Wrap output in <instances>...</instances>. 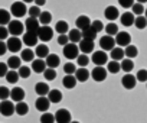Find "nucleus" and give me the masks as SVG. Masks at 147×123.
<instances>
[{
	"mask_svg": "<svg viewBox=\"0 0 147 123\" xmlns=\"http://www.w3.org/2000/svg\"><path fill=\"white\" fill-rule=\"evenodd\" d=\"M26 13H28V7H26V3L23 2H15L10 6V15L15 18H23Z\"/></svg>",
	"mask_w": 147,
	"mask_h": 123,
	"instance_id": "f257e3e1",
	"label": "nucleus"
},
{
	"mask_svg": "<svg viewBox=\"0 0 147 123\" xmlns=\"http://www.w3.org/2000/svg\"><path fill=\"white\" fill-rule=\"evenodd\" d=\"M7 31H9V33H10L12 36H19V35L23 33L25 25H23L20 20L15 19V20H10V23L7 25Z\"/></svg>",
	"mask_w": 147,
	"mask_h": 123,
	"instance_id": "f03ea898",
	"label": "nucleus"
},
{
	"mask_svg": "<svg viewBox=\"0 0 147 123\" xmlns=\"http://www.w3.org/2000/svg\"><path fill=\"white\" fill-rule=\"evenodd\" d=\"M78 51H80L78 45L77 43H72V42H69V43H66L63 46V55L68 59H77L78 58Z\"/></svg>",
	"mask_w": 147,
	"mask_h": 123,
	"instance_id": "7ed1b4c3",
	"label": "nucleus"
},
{
	"mask_svg": "<svg viewBox=\"0 0 147 123\" xmlns=\"http://www.w3.org/2000/svg\"><path fill=\"white\" fill-rule=\"evenodd\" d=\"M15 113V104L10 100H2L0 101V114L5 117H10Z\"/></svg>",
	"mask_w": 147,
	"mask_h": 123,
	"instance_id": "20e7f679",
	"label": "nucleus"
},
{
	"mask_svg": "<svg viewBox=\"0 0 147 123\" xmlns=\"http://www.w3.org/2000/svg\"><path fill=\"white\" fill-rule=\"evenodd\" d=\"M55 122L56 123H71L72 122L71 111L68 109H59L55 113Z\"/></svg>",
	"mask_w": 147,
	"mask_h": 123,
	"instance_id": "39448f33",
	"label": "nucleus"
},
{
	"mask_svg": "<svg viewBox=\"0 0 147 123\" xmlns=\"http://www.w3.org/2000/svg\"><path fill=\"white\" fill-rule=\"evenodd\" d=\"M91 61L98 65V67H102L104 64H107V61H108V55L105 54V51H95L91 56Z\"/></svg>",
	"mask_w": 147,
	"mask_h": 123,
	"instance_id": "423d86ee",
	"label": "nucleus"
},
{
	"mask_svg": "<svg viewBox=\"0 0 147 123\" xmlns=\"http://www.w3.org/2000/svg\"><path fill=\"white\" fill-rule=\"evenodd\" d=\"M22 43L23 42L18 36H10L7 39V42H6L7 51H10V52H19V51H22Z\"/></svg>",
	"mask_w": 147,
	"mask_h": 123,
	"instance_id": "0eeeda50",
	"label": "nucleus"
},
{
	"mask_svg": "<svg viewBox=\"0 0 147 123\" xmlns=\"http://www.w3.org/2000/svg\"><path fill=\"white\" fill-rule=\"evenodd\" d=\"M53 36V29L49 28V26H40L39 31H38V38L39 41L42 42H46V41H51Z\"/></svg>",
	"mask_w": 147,
	"mask_h": 123,
	"instance_id": "6e6552de",
	"label": "nucleus"
},
{
	"mask_svg": "<svg viewBox=\"0 0 147 123\" xmlns=\"http://www.w3.org/2000/svg\"><path fill=\"white\" fill-rule=\"evenodd\" d=\"M114 39H115V43H117L120 48H123V46H128L130 42H131V36H130L128 32H118V33L115 35Z\"/></svg>",
	"mask_w": 147,
	"mask_h": 123,
	"instance_id": "1a4fd4ad",
	"label": "nucleus"
},
{
	"mask_svg": "<svg viewBox=\"0 0 147 123\" xmlns=\"http://www.w3.org/2000/svg\"><path fill=\"white\" fill-rule=\"evenodd\" d=\"M107 70L105 68H102V67H95L92 71H91V77H92V80L94 81H97V83H101V81H104L105 78H107Z\"/></svg>",
	"mask_w": 147,
	"mask_h": 123,
	"instance_id": "9d476101",
	"label": "nucleus"
},
{
	"mask_svg": "<svg viewBox=\"0 0 147 123\" xmlns=\"http://www.w3.org/2000/svg\"><path fill=\"white\" fill-rule=\"evenodd\" d=\"M114 45H115V39H114L113 36L105 35V36H102V38L100 39V46H101L102 51H111V49L115 48Z\"/></svg>",
	"mask_w": 147,
	"mask_h": 123,
	"instance_id": "9b49d317",
	"label": "nucleus"
},
{
	"mask_svg": "<svg viewBox=\"0 0 147 123\" xmlns=\"http://www.w3.org/2000/svg\"><path fill=\"white\" fill-rule=\"evenodd\" d=\"M39 28H40V23H39L38 19H35V18H29V19H26V22H25V29H26V32L38 33Z\"/></svg>",
	"mask_w": 147,
	"mask_h": 123,
	"instance_id": "f8f14e48",
	"label": "nucleus"
},
{
	"mask_svg": "<svg viewBox=\"0 0 147 123\" xmlns=\"http://www.w3.org/2000/svg\"><path fill=\"white\" fill-rule=\"evenodd\" d=\"M38 41H39L38 33H32V32H25V33H23L22 42L26 43L28 46H35V45H38Z\"/></svg>",
	"mask_w": 147,
	"mask_h": 123,
	"instance_id": "ddd939ff",
	"label": "nucleus"
},
{
	"mask_svg": "<svg viewBox=\"0 0 147 123\" xmlns=\"http://www.w3.org/2000/svg\"><path fill=\"white\" fill-rule=\"evenodd\" d=\"M136 83H137V78H136V75H131V74H125V75L121 78V84H123V87L127 88V90L134 88V87H136Z\"/></svg>",
	"mask_w": 147,
	"mask_h": 123,
	"instance_id": "4468645a",
	"label": "nucleus"
},
{
	"mask_svg": "<svg viewBox=\"0 0 147 123\" xmlns=\"http://www.w3.org/2000/svg\"><path fill=\"white\" fill-rule=\"evenodd\" d=\"M51 106V101L46 96H42V97H38V100L35 101V107L39 110V111H48Z\"/></svg>",
	"mask_w": 147,
	"mask_h": 123,
	"instance_id": "2eb2a0df",
	"label": "nucleus"
},
{
	"mask_svg": "<svg viewBox=\"0 0 147 123\" xmlns=\"http://www.w3.org/2000/svg\"><path fill=\"white\" fill-rule=\"evenodd\" d=\"M104 16H105V19H108L110 22H114L115 19H118L120 12H118V9H117L115 6H108V7H105V10H104Z\"/></svg>",
	"mask_w": 147,
	"mask_h": 123,
	"instance_id": "dca6fc26",
	"label": "nucleus"
},
{
	"mask_svg": "<svg viewBox=\"0 0 147 123\" xmlns=\"http://www.w3.org/2000/svg\"><path fill=\"white\" fill-rule=\"evenodd\" d=\"M134 20H136V16L133 15V12H124L120 16V22L123 26H131L134 25Z\"/></svg>",
	"mask_w": 147,
	"mask_h": 123,
	"instance_id": "f3484780",
	"label": "nucleus"
},
{
	"mask_svg": "<svg viewBox=\"0 0 147 123\" xmlns=\"http://www.w3.org/2000/svg\"><path fill=\"white\" fill-rule=\"evenodd\" d=\"M75 25H77V29L84 31V29H87V28H90V26H91V20H90V18H88V16L81 15V16H78V18H77Z\"/></svg>",
	"mask_w": 147,
	"mask_h": 123,
	"instance_id": "a211bd4d",
	"label": "nucleus"
},
{
	"mask_svg": "<svg viewBox=\"0 0 147 123\" xmlns=\"http://www.w3.org/2000/svg\"><path fill=\"white\" fill-rule=\"evenodd\" d=\"M10 99L15 100L16 103L23 101V99H25V90H23L22 87H15V88H12V90H10Z\"/></svg>",
	"mask_w": 147,
	"mask_h": 123,
	"instance_id": "6ab92c4d",
	"label": "nucleus"
},
{
	"mask_svg": "<svg viewBox=\"0 0 147 123\" xmlns=\"http://www.w3.org/2000/svg\"><path fill=\"white\" fill-rule=\"evenodd\" d=\"M75 78H77V81H80V83H85L88 78H90V71L85 68V67H81V68H77V71H75Z\"/></svg>",
	"mask_w": 147,
	"mask_h": 123,
	"instance_id": "aec40b11",
	"label": "nucleus"
},
{
	"mask_svg": "<svg viewBox=\"0 0 147 123\" xmlns=\"http://www.w3.org/2000/svg\"><path fill=\"white\" fill-rule=\"evenodd\" d=\"M78 48L81 52L84 54H90L94 51V41H88V39H82L80 43H78Z\"/></svg>",
	"mask_w": 147,
	"mask_h": 123,
	"instance_id": "412c9836",
	"label": "nucleus"
},
{
	"mask_svg": "<svg viewBox=\"0 0 147 123\" xmlns=\"http://www.w3.org/2000/svg\"><path fill=\"white\" fill-rule=\"evenodd\" d=\"M45 63H46V67H48V68H53V70H55V68L61 64V59H59V56H58L56 54H49V55L46 56Z\"/></svg>",
	"mask_w": 147,
	"mask_h": 123,
	"instance_id": "4be33fe9",
	"label": "nucleus"
},
{
	"mask_svg": "<svg viewBox=\"0 0 147 123\" xmlns=\"http://www.w3.org/2000/svg\"><path fill=\"white\" fill-rule=\"evenodd\" d=\"M32 70H33L36 74H40V73H43V71L46 70V63H45L43 59H40V58L33 59V61H32Z\"/></svg>",
	"mask_w": 147,
	"mask_h": 123,
	"instance_id": "5701e85b",
	"label": "nucleus"
},
{
	"mask_svg": "<svg viewBox=\"0 0 147 123\" xmlns=\"http://www.w3.org/2000/svg\"><path fill=\"white\" fill-rule=\"evenodd\" d=\"M68 38H69V42L77 43V42H81V41H82V33H81V31H78V29H69Z\"/></svg>",
	"mask_w": 147,
	"mask_h": 123,
	"instance_id": "b1692460",
	"label": "nucleus"
},
{
	"mask_svg": "<svg viewBox=\"0 0 147 123\" xmlns=\"http://www.w3.org/2000/svg\"><path fill=\"white\" fill-rule=\"evenodd\" d=\"M35 91H36V94H38L39 97H42V96H48V93H49L51 90H49V86H48L46 83L40 81V83H36Z\"/></svg>",
	"mask_w": 147,
	"mask_h": 123,
	"instance_id": "393cba45",
	"label": "nucleus"
},
{
	"mask_svg": "<svg viewBox=\"0 0 147 123\" xmlns=\"http://www.w3.org/2000/svg\"><path fill=\"white\" fill-rule=\"evenodd\" d=\"M7 67L10 68V70H19L20 67H22V59L19 58V56H16V55H13V56H10L9 59H7Z\"/></svg>",
	"mask_w": 147,
	"mask_h": 123,
	"instance_id": "a878e982",
	"label": "nucleus"
},
{
	"mask_svg": "<svg viewBox=\"0 0 147 123\" xmlns=\"http://www.w3.org/2000/svg\"><path fill=\"white\" fill-rule=\"evenodd\" d=\"M35 55H36L38 58H40V59L46 58V56L49 55V48H48V45H45V43H42V45H36Z\"/></svg>",
	"mask_w": 147,
	"mask_h": 123,
	"instance_id": "bb28decb",
	"label": "nucleus"
},
{
	"mask_svg": "<svg viewBox=\"0 0 147 123\" xmlns=\"http://www.w3.org/2000/svg\"><path fill=\"white\" fill-rule=\"evenodd\" d=\"M77 78H75V75H66L65 74V77H63V80H62V84H63V87L65 88H68V90H71V88H74L77 86Z\"/></svg>",
	"mask_w": 147,
	"mask_h": 123,
	"instance_id": "cd10ccee",
	"label": "nucleus"
},
{
	"mask_svg": "<svg viewBox=\"0 0 147 123\" xmlns=\"http://www.w3.org/2000/svg\"><path fill=\"white\" fill-rule=\"evenodd\" d=\"M10 12L6 10V9H0V26H6L10 23Z\"/></svg>",
	"mask_w": 147,
	"mask_h": 123,
	"instance_id": "c85d7f7f",
	"label": "nucleus"
},
{
	"mask_svg": "<svg viewBox=\"0 0 147 123\" xmlns=\"http://www.w3.org/2000/svg\"><path fill=\"white\" fill-rule=\"evenodd\" d=\"M38 20H39L40 26H49V23H51V20H52V15H51V12H40Z\"/></svg>",
	"mask_w": 147,
	"mask_h": 123,
	"instance_id": "c756f323",
	"label": "nucleus"
},
{
	"mask_svg": "<svg viewBox=\"0 0 147 123\" xmlns=\"http://www.w3.org/2000/svg\"><path fill=\"white\" fill-rule=\"evenodd\" d=\"M28 111H29V106L25 101H19L15 104V113H18L19 116H25L28 114Z\"/></svg>",
	"mask_w": 147,
	"mask_h": 123,
	"instance_id": "7c9ffc66",
	"label": "nucleus"
},
{
	"mask_svg": "<svg viewBox=\"0 0 147 123\" xmlns=\"http://www.w3.org/2000/svg\"><path fill=\"white\" fill-rule=\"evenodd\" d=\"M20 59H22V61H25V63H30V61H33V59H35V52H33L30 48L22 49Z\"/></svg>",
	"mask_w": 147,
	"mask_h": 123,
	"instance_id": "2f4dec72",
	"label": "nucleus"
},
{
	"mask_svg": "<svg viewBox=\"0 0 147 123\" xmlns=\"http://www.w3.org/2000/svg\"><path fill=\"white\" fill-rule=\"evenodd\" d=\"M81 33H82V39L94 41V39L97 38V32L94 31V28H92V26H90V28H87V29L81 31Z\"/></svg>",
	"mask_w": 147,
	"mask_h": 123,
	"instance_id": "473e14b6",
	"label": "nucleus"
},
{
	"mask_svg": "<svg viewBox=\"0 0 147 123\" xmlns=\"http://www.w3.org/2000/svg\"><path fill=\"white\" fill-rule=\"evenodd\" d=\"M124 55L128 58V59H133V58H136L137 55H138V49H137V46H134V45H128V46H125V49H124Z\"/></svg>",
	"mask_w": 147,
	"mask_h": 123,
	"instance_id": "72a5a7b5",
	"label": "nucleus"
},
{
	"mask_svg": "<svg viewBox=\"0 0 147 123\" xmlns=\"http://www.w3.org/2000/svg\"><path fill=\"white\" fill-rule=\"evenodd\" d=\"M55 31H56L59 35H66V31H69L68 22H65V20H59V22H56V25H55Z\"/></svg>",
	"mask_w": 147,
	"mask_h": 123,
	"instance_id": "f704fd0d",
	"label": "nucleus"
},
{
	"mask_svg": "<svg viewBox=\"0 0 147 123\" xmlns=\"http://www.w3.org/2000/svg\"><path fill=\"white\" fill-rule=\"evenodd\" d=\"M111 58H113V61H123L124 59V49L123 48H114V49H111Z\"/></svg>",
	"mask_w": 147,
	"mask_h": 123,
	"instance_id": "c9c22d12",
	"label": "nucleus"
},
{
	"mask_svg": "<svg viewBox=\"0 0 147 123\" xmlns=\"http://www.w3.org/2000/svg\"><path fill=\"white\" fill-rule=\"evenodd\" d=\"M48 99L51 103H59L62 100V93L59 90H51L48 93Z\"/></svg>",
	"mask_w": 147,
	"mask_h": 123,
	"instance_id": "e433bc0d",
	"label": "nucleus"
},
{
	"mask_svg": "<svg viewBox=\"0 0 147 123\" xmlns=\"http://www.w3.org/2000/svg\"><path fill=\"white\" fill-rule=\"evenodd\" d=\"M120 70H121V64L118 63V61H113L111 59L108 63V65H107V71L111 73V74H117Z\"/></svg>",
	"mask_w": 147,
	"mask_h": 123,
	"instance_id": "4c0bfd02",
	"label": "nucleus"
},
{
	"mask_svg": "<svg viewBox=\"0 0 147 123\" xmlns=\"http://www.w3.org/2000/svg\"><path fill=\"white\" fill-rule=\"evenodd\" d=\"M19 73L16 71V70H9V73L6 74V80H7V83H10V84H16L18 81H19Z\"/></svg>",
	"mask_w": 147,
	"mask_h": 123,
	"instance_id": "58836bf2",
	"label": "nucleus"
},
{
	"mask_svg": "<svg viewBox=\"0 0 147 123\" xmlns=\"http://www.w3.org/2000/svg\"><path fill=\"white\" fill-rule=\"evenodd\" d=\"M120 64H121V70H123L124 73H130V71H133V68H134L133 61H131V59H128V58L123 59Z\"/></svg>",
	"mask_w": 147,
	"mask_h": 123,
	"instance_id": "ea45409f",
	"label": "nucleus"
},
{
	"mask_svg": "<svg viewBox=\"0 0 147 123\" xmlns=\"http://www.w3.org/2000/svg\"><path fill=\"white\" fill-rule=\"evenodd\" d=\"M104 29H105V32H107L108 36H114V35L118 33V26L114 22H110L107 26H104Z\"/></svg>",
	"mask_w": 147,
	"mask_h": 123,
	"instance_id": "a19ab883",
	"label": "nucleus"
},
{
	"mask_svg": "<svg viewBox=\"0 0 147 123\" xmlns=\"http://www.w3.org/2000/svg\"><path fill=\"white\" fill-rule=\"evenodd\" d=\"M63 71H65L66 75H74V74H75V71H77V65L74 64V63H66L63 65Z\"/></svg>",
	"mask_w": 147,
	"mask_h": 123,
	"instance_id": "79ce46f5",
	"label": "nucleus"
},
{
	"mask_svg": "<svg viewBox=\"0 0 147 123\" xmlns=\"http://www.w3.org/2000/svg\"><path fill=\"white\" fill-rule=\"evenodd\" d=\"M30 71H32V70H30L28 65H22V67L18 70L20 78H29V77H30Z\"/></svg>",
	"mask_w": 147,
	"mask_h": 123,
	"instance_id": "37998d69",
	"label": "nucleus"
},
{
	"mask_svg": "<svg viewBox=\"0 0 147 123\" xmlns=\"http://www.w3.org/2000/svg\"><path fill=\"white\" fill-rule=\"evenodd\" d=\"M131 9H133V15H134V16H136V15H137V16H141V15L144 13V10H146L141 3H134V5L131 6Z\"/></svg>",
	"mask_w": 147,
	"mask_h": 123,
	"instance_id": "c03bdc74",
	"label": "nucleus"
},
{
	"mask_svg": "<svg viewBox=\"0 0 147 123\" xmlns=\"http://www.w3.org/2000/svg\"><path fill=\"white\" fill-rule=\"evenodd\" d=\"M134 25H136V28H138V29H144V28L147 26V19H146L144 16H137L136 20H134Z\"/></svg>",
	"mask_w": 147,
	"mask_h": 123,
	"instance_id": "a18cd8bd",
	"label": "nucleus"
},
{
	"mask_svg": "<svg viewBox=\"0 0 147 123\" xmlns=\"http://www.w3.org/2000/svg\"><path fill=\"white\" fill-rule=\"evenodd\" d=\"M55 122V116L52 113H48L45 111L42 116H40V123H53Z\"/></svg>",
	"mask_w": 147,
	"mask_h": 123,
	"instance_id": "49530a36",
	"label": "nucleus"
},
{
	"mask_svg": "<svg viewBox=\"0 0 147 123\" xmlns=\"http://www.w3.org/2000/svg\"><path fill=\"white\" fill-rule=\"evenodd\" d=\"M43 75H45V78H46L48 81H52V80L56 78V71H55L53 68H46V70L43 71Z\"/></svg>",
	"mask_w": 147,
	"mask_h": 123,
	"instance_id": "de8ad7c7",
	"label": "nucleus"
},
{
	"mask_svg": "<svg viewBox=\"0 0 147 123\" xmlns=\"http://www.w3.org/2000/svg\"><path fill=\"white\" fill-rule=\"evenodd\" d=\"M28 13H29V18H35V19H38L39 15H40V7H38V6H32V7L28 9Z\"/></svg>",
	"mask_w": 147,
	"mask_h": 123,
	"instance_id": "09e8293b",
	"label": "nucleus"
},
{
	"mask_svg": "<svg viewBox=\"0 0 147 123\" xmlns=\"http://www.w3.org/2000/svg\"><path fill=\"white\" fill-rule=\"evenodd\" d=\"M136 78L140 83H147V70H138L136 74Z\"/></svg>",
	"mask_w": 147,
	"mask_h": 123,
	"instance_id": "8fccbe9b",
	"label": "nucleus"
},
{
	"mask_svg": "<svg viewBox=\"0 0 147 123\" xmlns=\"http://www.w3.org/2000/svg\"><path fill=\"white\" fill-rule=\"evenodd\" d=\"M77 61H78V65L85 67V65H88V63H90V58L87 56V54H81V55H78Z\"/></svg>",
	"mask_w": 147,
	"mask_h": 123,
	"instance_id": "3c124183",
	"label": "nucleus"
},
{
	"mask_svg": "<svg viewBox=\"0 0 147 123\" xmlns=\"http://www.w3.org/2000/svg\"><path fill=\"white\" fill-rule=\"evenodd\" d=\"M10 97V90L5 86L0 87V100H7Z\"/></svg>",
	"mask_w": 147,
	"mask_h": 123,
	"instance_id": "603ef678",
	"label": "nucleus"
},
{
	"mask_svg": "<svg viewBox=\"0 0 147 123\" xmlns=\"http://www.w3.org/2000/svg\"><path fill=\"white\" fill-rule=\"evenodd\" d=\"M91 26L94 28V31L98 33V32H101L102 29H104V23L101 22V20H94V22H91Z\"/></svg>",
	"mask_w": 147,
	"mask_h": 123,
	"instance_id": "864d4df0",
	"label": "nucleus"
},
{
	"mask_svg": "<svg viewBox=\"0 0 147 123\" xmlns=\"http://www.w3.org/2000/svg\"><path fill=\"white\" fill-rule=\"evenodd\" d=\"M9 73V67L6 63H0V78L2 77H6V74Z\"/></svg>",
	"mask_w": 147,
	"mask_h": 123,
	"instance_id": "5fc2aeb1",
	"label": "nucleus"
},
{
	"mask_svg": "<svg viewBox=\"0 0 147 123\" xmlns=\"http://www.w3.org/2000/svg\"><path fill=\"white\" fill-rule=\"evenodd\" d=\"M9 36V31L6 26H0V41H5Z\"/></svg>",
	"mask_w": 147,
	"mask_h": 123,
	"instance_id": "6e6d98bb",
	"label": "nucleus"
},
{
	"mask_svg": "<svg viewBox=\"0 0 147 123\" xmlns=\"http://www.w3.org/2000/svg\"><path fill=\"white\" fill-rule=\"evenodd\" d=\"M118 5L121 6V7H131L133 5H134V0H118Z\"/></svg>",
	"mask_w": 147,
	"mask_h": 123,
	"instance_id": "4d7b16f0",
	"label": "nucleus"
},
{
	"mask_svg": "<svg viewBox=\"0 0 147 123\" xmlns=\"http://www.w3.org/2000/svg\"><path fill=\"white\" fill-rule=\"evenodd\" d=\"M58 43L62 45V46H65L66 43H69V38H68V35H59V36H58Z\"/></svg>",
	"mask_w": 147,
	"mask_h": 123,
	"instance_id": "13d9d810",
	"label": "nucleus"
},
{
	"mask_svg": "<svg viewBox=\"0 0 147 123\" xmlns=\"http://www.w3.org/2000/svg\"><path fill=\"white\" fill-rule=\"evenodd\" d=\"M6 51H7V45H6V42L0 41V56L5 55V54H6Z\"/></svg>",
	"mask_w": 147,
	"mask_h": 123,
	"instance_id": "bf43d9fd",
	"label": "nucleus"
},
{
	"mask_svg": "<svg viewBox=\"0 0 147 123\" xmlns=\"http://www.w3.org/2000/svg\"><path fill=\"white\" fill-rule=\"evenodd\" d=\"M45 3H46V0H35V6H38V7L45 6Z\"/></svg>",
	"mask_w": 147,
	"mask_h": 123,
	"instance_id": "052dcab7",
	"label": "nucleus"
},
{
	"mask_svg": "<svg viewBox=\"0 0 147 123\" xmlns=\"http://www.w3.org/2000/svg\"><path fill=\"white\" fill-rule=\"evenodd\" d=\"M23 3H32V2H35V0H22Z\"/></svg>",
	"mask_w": 147,
	"mask_h": 123,
	"instance_id": "680f3d73",
	"label": "nucleus"
},
{
	"mask_svg": "<svg viewBox=\"0 0 147 123\" xmlns=\"http://www.w3.org/2000/svg\"><path fill=\"white\" fill-rule=\"evenodd\" d=\"M146 2H147V0H137V3H141V5L146 3Z\"/></svg>",
	"mask_w": 147,
	"mask_h": 123,
	"instance_id": "e2e57ef3",
	"label": "nucleus"
},
{
	"mask_svg": "<svg viewBox=\"0 0 147 123\" xmlns=\"http://www.w3.org/2000/svg\"><path fill=\"white\" fill-rule=\"evenodd\" d=\"M71 123H80V122H78V120H72Z\"/></svg>",
	"mask_w": 147,
	"mask_h": 123,
	"instance_id": "0e129e2a",
	"label": "nucleus"
},
{
	"mask_svg": "<svg viewBox=\"0 0 147 123\" xmlns=\"http://www.w3.org/2000/svg\"><path fill=\"white\" fill-rule=\"evenodd\" d=\"M144 12H146V19H147V9H146V10H144Z\"/></svg>",
	"mask_w": 147,
	"mask_h": 123,
	"instance_id": "69168bd1",
	"label": "nucleus"
}]
</instances>
